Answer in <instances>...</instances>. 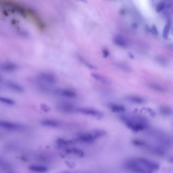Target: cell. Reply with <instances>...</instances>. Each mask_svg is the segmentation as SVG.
Instances as JSON below:
<instances>
[{"mask_svg": "<svg viewBox=\"0 0 173 173\" xmlns=\"http://www.w3.org/2000/svg\"><path fill=\"white\" fill-rule=\"evenodd\" d=\"M0 6L10 11L11 12L16 13L23 17H31L40 29H44V24L35 12L21 3L14 0H0Z\"/></svg>", "mask_w": 173, "mask_h": 173, "instance_id": "cell-1", "label": "cell"}, {"mask_svg": "<svg viewBox=\"0 0 173 173\" xmlns=\"http://www.w3.org/2000/svg\"><path fill=\"white\" fill-rule=\"evenodd\" d=\"M125 167L127 170L135 173H153L159 170L160 164L148 159L137 157L126 161Z\"/></svg>", "mask_w": 173, "mask_h": 173, "instance_id": "cell-2", "label": "cell"}, {"mask_svg": "<svg viewBox=\"0 0 173 173\" xmlns=\"http://www.w3.org/2000/svg\"><path fill=\"white\" fill-rule=\"evenodd\" d=\"M120 119L127 128L134 132L144 131L148 127V121L143 116L123 114L120 115Z\"/></svg>", "mask_w": 173, "mask_h": 173, "instance_id": "cell-3", "label": "cell"}, {"mask_svg": "<svg viewBox=\"0 0 173 173\" xmlns=\"http://www.w3.org/2000/svg\"><path fill=\"white\" fill-rule=\"evenodd\" d=\"M37 78L41 83L46 85H53L57 82L56 76L50 72H42L39 74Z\"/></svg>", "mask_w": 173, "mask_h": 173, "instance_id": "cell-4", "label": "cell"}, {"mask_svg": "<svg viewBox=\"0 0 173 173\" xmlns=\"http://www.w3.org/2000/svg\"><path fill=\"white\" fill-rule=\"evenodd\" d=\"M76 112L98 118L103 117V114L100 111L96 109L88 107H77Z\"/></svg>", "mask_w": 173, "mask_h": 173, "instance_id": "cell-5", "label": "cell"}, {"mask_svg": "<svg viewBox=\"0 0 173 173\" xmlns=\"http://www.w3.org/2000/svg\"><path fill=\"white\" fill-rule=\"evenodd\" d=\"M0 128L9 131H20L24 129V125L19 123L0 120Z\"/></svg>", "mask_w": 173, "mask_h": 173, "instance_id": "cell-6", "label": "cell"}, {"mask_svg": "<svg viewBox=\"0 0 173 173\" xmlns=\"http://www.w3.org/2000/svg\"><path fill=\"white\" fill-rule=\"evenodd\" d=\"M97 139L96 136L93 131L89 133H85L78 135L76 139V142L85 143V144H92Z\"/></svg>", "mask_w": 173, "mask_h": 173, "instance_id": "cell-7", "label": "cell"}, {"mask_svg": "<svg viewBox=\"0 0 173 173\" xmlns=\"http://www.w3.org/2000/svg\"><path fill=\"white\" fill-rule=\"evenodd\" d=\"M56 95L68 98H75L77 97L76 92L68 88H57L54 90Z\"/></svg>", "mask_w": 173, "mask_h": 173, "instance_id": "cell-8", "label": "cell"}, {"mask_svg": "<svg viewBox=\"0 0 173 173\" xmlns=\"http://www.w3.org/2000/svg\"><path fill=\"white\" fill-rule=\"evenodd\" d=\"M77 107L71 103L61 102L57 105V108L59 111L66 113H73L76 112Z\"/></svg>", "mask_w": 173, "mask_h": 173, "instance_id": "cell-9", "label": "cell"}, {"mask_svg": "<svg viewBox=\"0 0 173 173\" xmlns=\"http://www.w3.org/2000/svg\"><path fill=\"white\" fill-rule=\"evenodd\" d=\"M42 125L48 128H58L61 126L62 123L60 121L52 118H46L41 121Z\"/></svg>", "mask_w": 173, "mask_h": 173, "instance_id": "cell-10", "label": "cell"}, {"mask_svg": "<svg viewBox=\"0 0 173 173\" xmlns=\"http://www.w3.org/2000/svg\"><path fill=\"white\" fill-rule=\"evenodd\" d=\"M5 85L10 90L18 93H23L24 90V87L22 85L12 81H7L5 82Z\"/></svg>", "mask_w": 173, "mask_h": 173, "instance_id": "cell-11", "label": "cell"}, {"mask_svg": "<svg viewBox=\"0 0 173 173\" xmlns=\"http://www.w3.org/2000/svg\"><path fill=\"white\" fill-rule=\"evenodd\" d=\"M18 69L17 65L13 63L6 62L0 65V70L5 72H13Z\"/></svg>", "mask_w": 173, "mask_h": 173, "instance_id": "cell-12", "label": "cell"}, {"mask_svg": "<svg viewBox=\"0 0 173 173\" xmlns=\"http://www.w3.org/2000/svg\"><path fill=\"white\" fill-rule=\"evenodd\" d=\"M113 41L116 45L123 48H125L128 46V42L125 37L120 35H116L113 38Z\"/></svg>", "mask_w": 173, "mask_h": 173, "instance_id": "cell-13", "label": "cell"}, {"mask_svg": "<svg viewBox=\"0 0 173 173\" xmlns=\"http://www.w3.org/2000/svg\"><path fill=\"white\" fill-rule=\"evenodd\" d=\"M126 100L129 102L135 104H143L145 102V100L142 97L136 95H127L126 97Z\"/></svg>", "mask_w": 173, "mask_h": 173, "instance_id": "cell-14", "label": "cell"}, {"mask_svg": "<svg viewBox=\"0 0 173 173\" xmlns=\"http://www.w3.org/2000/svg\"><path fill=\"white\" fill-rule=\"evenodd\" d=\"M65 152L68 154H72L73 156H75L78 157H83L85 156V153L82 150L79 148H75V147H71V148H65Z\"/></svg>", "mask_w": 173, "mask_h": 173, "instance_id": "cell-15", "label": "cell"}, {"mask_svg": "<svg viewBox=\"0 0 173 173\" xmlns=\"http://www.w3.org/2000/svg\"><path fill=\"white\" fill-rule=\"evenodd\" d=\"M109 108L113 113H123L126 111V108L122 105L117 104H110L109 105Z\"/></svg>", "mask_w": 173, "mask_h": 173, "instance_id": "cell-16", "label": "cell"}, {"mask_svg": "<svg viewBox=\"0 0 173 173\" xmlns=\"http://www.w3.org/2000/svg\"><path fill=\"white\" fill-rule=\"evenodd\" d=\"M28 169L33 172H38V173H44L48 171V168L46 166L38 165V164L31 165L28 167Z\"/></svg>", "mask_w": 173, "mask_h": 173, "instance_id": "cell-17", "label": "cell"}, {"mask_svg": "<svg viewBox=\"0 0 173 173\" xmlns=\"http://www.w3.org/2000/svg\"><path fill=\"white\" fill-rule=\"evenodd\" d=\"M56 144L59 148H65L71 144H73V142L71 140L64 139L63 138H58L56 140Z\"/></svg>", "mask_w": 173, "mask_h": 173, "instance_id": "cell-18", "label": "cell"}, {"mask_svg": "<svg viewBox=\"0 0 173 173\" xmlns=\"http://www.w3.org/2000/svg\"><path fill=\"white\" fill-rule=\"evenodd\" d=\"M0 170L5 172H10L12 170V167L8 162L0 157Z\"/></svg>", "mask_w": 173, "mask_h": 173, "instance_id": "cell-19", "label": "cell"}, {"mask_svg": "<svg viewBox=\"0 0 173 173\" xmlns=\"http://www.w3.org/2000/svg\"><path fill=\"white\" fill-rule=\"evenodd\" d=\"M91 75L94 79H95L96 80L98 81L99 82H101L102 83L105 84H109L110 83V80L104 76L96 73H92Z\"/></svg>", "mask_w": 173, "mask_h": 173, "instance_id": "cell-20", "label": "cell"}, {"mask_svg": "<svg viewBox=\"0 0 173 173\" xmlns=\"http://www.w3.org/2000/svg\"><path fill=\"white\" fill-rule=\"evenodd\" d=\"M160 112L163 116H169L173 114V110L169 106H163L160 107Z\"/></svg>", "mask_w": 173, "mask_h": 173, "instance_id": "cell-21", "label": "cell"}, {"mask_svg": "<svg viewBox=\"0 0 173 173\" xmlns=\"http://www.w3.org/2000/svg\"><path fill=\"white\" fill-rule=\"evenodd\" d=\"M149 87L152 90H154L155 91H158L160 93H166L167 91L166 88L159 84L154 83H150L149 84Z\"/></svg>", "mask_w": 173, "mask_h": 173, "instance_id": "cell-22", "label": "cell"}, {"mask_svg": "<svg viewBox=\"0 0 173 173\" xmlns=\"http://www.w3.org/2000/svg\"><path fill=\"white\" fill-rule=\"evenodd\" d=\"M36 158L38 161H41L42 163H49L51 160V158L49 156L45 154H38Z\"/></svg>", "mask_w": 173, "mask_h": 173, "instance_id": "cell-23", "label": "cell"}, {"mask_svg": "<svg viewBox=\"0 0 173 173\" xmlns=\"http://www.w3.org/2000/svg\"><path fill=\"white\" fill-rule=\"evenodd\" d=\"M0 102L10 106H13L15 104V102L13 100L1 96H0Z\"/></svg>", "mask_w": 173, "mask_h": 173, "instance_id": "cell-24", "label": "cell"}, {"mask_svg": "<svg viewBox=\"0 0 173 173\" xmlns=\"http://www.w3.org/2000/svg\"><path fill=\"white\" fill-rule=\"evenodd\" d=\"M170 28V23L169 22H167V24H166V25H165L164 30H163V36L164 38L165 39H167L168 37Z\"/></svg>", "mask_w": 173, "mask_h": 173, "instance_id": "cell-25", "label": "cell"}, {"mask_svg": "<svg viewBox=\"0 0 173 173\" xmlns=\"http://www.w3.org/2000/svg\"><path fill=\"white\" fill-rule=\"evenodd\" d=\"M165 7V4L164 3H160L157 5L156 8V11L158 13L161 12Z\"/></svg>", "mask_w": 173, "mask_h": 173, "instance_id": "cell-26", "label": "cell"}, {"mask_svg": "<svg viewBox=\"0 0 173 173\" xmlns=\"http://www.w3.org/2000/svg\"><path fill=\"white\" fill-rule=\"evenodd\" d=\"M41 108L42 110L44 111V112H45L50 111L51 110V108L48 105L45 104H42L41 105Z\"/></svg>", "mask_w": 173, "mask_h": 173, "instance_id": "cell-27", "label": "cell"}, {"mask_svg": "<svg viewBox=\"0 0 173 173\" xmlns=\"http://www.w3.org/2000/svg\"><path fill=\"white\" fill-rule=\"evenodd\" d=\"M103 55L104 57H107L109 54V52L106 49H104L102 50Z\"/></svg>", "mask_w": 173, "mask_h": 173, "instance_id": "cell-28", "label": "cell"}, {"mask_svg": "<svg viewBox=\"0 0 173 173\" xmlns=\"http://www.w3.org/2000/svg\"><path fill=\"white\" fill-rule=\"evenodd\" d=\"M151 32H152L153 34H157V33H158L157 29H156V27H155L154 25L153 26V27L151 28Z\"/></svg>", "mask_w": 173, "mask_h": 173, "instance_id": "cell-29", "label": "cell"}, {"mask_svg": "<svg viewBox=\"0 0 173 173\" xmlns=\"http://www.w3.org/2000/svg\"><path fill=\"white\" fill-rule=\"evenodd\" d=\"M76 1L82 2H83V3H86L87 2V0H76Z\"/></svg>", "mask_w": 173, "mask_h": 173, "instance_id": "cell-30", "label": "cell"}, {"mask_svg": "<svg viewBox=\"0 0 173 173\" xmlns=\"http://www.w3.org/2000/svg\"><path fill=\"white\" fill-rule=\"evenodd\" d=\"M3 77L2 76V75L0 74V82H2L3 81Z\"/></svg>", "mask_w": 173, "mask_h": 173, "instance_id": "cell-31", "label": "cell"}, {"mask_svg": "<svg viewBox=\"0 0 173 173\" xmlns=\"http://www.w3.org/2000/svg\"><path fill=\"white\" fill-rule=\"evenodd\" d=\"M172 161H173V157H172Z\"/></svg>", "mask_w": 173, "mask_h": 173, "instance_id": "cell-32", "label": "cell"}]
</instances>
